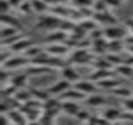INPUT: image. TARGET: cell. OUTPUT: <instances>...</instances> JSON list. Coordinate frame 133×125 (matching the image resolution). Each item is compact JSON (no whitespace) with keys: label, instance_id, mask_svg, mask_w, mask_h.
<instances>
[{"label":"cell","instance_id":"obj_1","mask_svg":"<svg viewBox=\"0 0 133 125\" xmlns=\"http://www.w3.org/2000/svg\"><path fill=\"white\" fill-rule=\"evenodd\" d=\"M94 58L96 55L88 48H74L69 56V63L71 64H92Z\"/></svg>","mask_w":133,"mask_h":125},{"label":"cell","instance_id":"obj_2","mask_svg":"<svg viewBox=\"0 0 133 125\" xmlns=\"http://www.w3.org/2000/svg\"><path fill=\"white\" fill-rule=\"evenodd\" d=\"M127 28L125 27H121V25H110V27H103V36L108 39V41H113V39H125L127 38Z\"/></svg>","mask_w":133,"mask_h":125},{"label":"cell","instance_id":"obj_3","mask_svg":"<svg viewBox=\"0 0 133 125\" xmlns=\"http://www.w3.org/2000/svg\"><path fill=\"white\" fill-rule=\"evenodd\" d=\"M50 56L55 58H63L66 55H69V50H72L66 42H56V44H47V47L44 48Z\"/></svg>","mask_w":133,"mask_h":125},{"label":"cell","instance_id":"obj_4","mask_svg":"<svg viewBox=\"0 0 133 125\" xmlns=\"http://www.w3.org/2000/svg\"><path fill=\"white\" fill-rule=\"evenodd\" d=\"M61 24V19L55 14H41L38 19V27L39 28H45V30H52V28H58Z\"/></svg>","mask_w":133,"mask_h":125},{"label":"cell","instance_id":"obj_5","mask_svg":"<svg viewBox=\"0 0 133 125\" xmlns=\"http://www.w3.org/2000/svg\"><path fill=\"white\" fill-rule=\"evenodd\" d=\"M30 63V59L25 55H13L5 64H2V69H8V71H14L19 67H24Z\"/></svg>","mask_w":133,"mask_h":125},{"label":"cell","instance_id":"obj_6","mask_svg":"<svg viewBox=\"0 0 133 125\" xmlns=\"http://www.w3.org/2000/svg\"><path fill=\"white\" fill-rule=\"evenodd\" d=\"M69 88H72V86H71V83H69L68 80L61 78V80L55 81V83L49 88V92H50V95H52V97H59L61 94H64Z\"/></svg>","mask_w":133,"mask_h":125},{"label":"cell","instance_id":"obj_7","mask_svg":"<svg viewBox=\"0 0 133 125\" xmlns=\"http://www.w3.org/2000/svg\"><path fill=\"white\" fill-rule=\"evenodd\" d=\"M74 88L78 89L80 92H83L85 95H91V94H96L97 91V83L91 81V80H80L77 83H74Z\"/></svg>","mask_w":133,"mask_h":125},{"label":"cell","instance_id":"obj_8","mask_svg":"<svg viewBox=\"0 0 133 125\" xmlns=\"http://www.w3.org/2000/svg\"><path fill=\"white\" fill-rule=\"evenodd\" d=\"M91 52L96 56H105V53H108V39L107 38H100V39L92 41Z\"/></svg>","mask_w":133,"mask_h":125},{"label":"cell","instance_id":"obj_9","mask_svg":"<svg viewBox=\"0 0 133 125\" xmlns=\"http://www.w3.org/2000/svg\"><path fill=\"white\" fill-rule=\"evenodd\" d=\"M92 19L99 24V27H110V25H116V19L113 17V14L110 11H105V13H94Z\"/></svg>","mask_w":133,"mask_h":125},{"label":"cell","instance_id":"obj_10","mask_svg":"<svg viewBox=\"0 0 133 125\" xmlns=\"http://www.w3.org/2000/svg\"><path fill=\"white\" fill-rule=\"evenodd\" d=\"M2 114H6L11 125H27L28 120L25 117V114L21 111V109H11L10 113H2Z\"/></svg>","mask_w":133,"mask_h":125},{"label":"cell","instance_id":"obj_11","mask_svg":"<svg viewBox=\"0 0 133 125\" xmlns=\"http://www.w3.org/2000/svg\"><path fill=\"white\" fill-rule=\"evenodd\" d=\"M114 69H94V72L89 75V80L94 81V83H99L105 78H110V77H114Z\"/></svg>","mask_w":133,"mask_h":125},{"label":"cell","instance_id":"obj_12","mask_svg":"<svg viewBox=\"0 0 133 125\" xmlns=\"http://www.w3.org/2000/svg\"><path fill=\"white\" fill-rule=\"evenodd\" d=\"M85 97H88V95H85L83 92H80V91L75 89V88H69L64 94L59 95L61 102H63V100H74V102H78V100H83Z\"/></svg>","mask_w":133,"mask_h":125},{"label":"cell","instance_id":"obj_13","mask_svg":"<svg viewBox=\"0 0 133 125\" xmlns=\"http://www.w3.org/2000/svg\"><path fill=\"white\" fill-rule=\"evenodd\" d=\"M68 38H69V33H66V31H63V30H55V31H52V33H49V36H47V44H56V42H66L68 41Z\"/></svg>","mask_w":133,"mask_h":125},{"label":"cell","instance_id":"obj_14","mask_svg":"<svg viewBox=\"0 0 133 125\" xmlns=\"http://www.w3.org/2000/svg\"><path fill=\"white\" fill-rule=\"evenodd\" d=\"M61 78L68 80L69 83H77V81H80V80H78V72H77L71 64H68L66 67L61 69Z\"/></svg>","mask_w":133,"mask_h":125},{"label":"cell","instance_id":"obj_15","mask_svg":"<svg viewBox=\"0 0 133 125\" xmlns=\"http://www.w3.org/2000/svg\"><path fill=\"white\" fill-rule=\"evenodd\" d=\"M80 109L82 108L74 100H63L61 102V111H64L66 114H69V116H77Z\"/></svg>","mask_w":133,"mask_h":125},{"label":"cell","instance_id":"obj_16","mask_svg":"<svg viewBox=\"0 0 133 125\" xmlns=\"http://www.w3.org/2000/svg\"><path fill=\"white\" fill-rule=\"evenodd\" d=\"M31 45H33V41H31V39L22 38V39H19L17 42H14V44L10 47V50H11L13 53H19V52H25V50L30 48Z\"/></svg>","mask_w":133,"mask_h":125},{"label":"cell","instance_id":"obj_17","mask_svg":"<svg viewBox=\"0 0 133 125\" xmlns=\"http://www.w3.org/2000/svg\"><path fill=\"white\" fill-rule=\"evenodd\" d=\"M97 86L102 88V89H116V88L122 86V81L117 80V78H114V77H110V78H105V80L99 81Z\"/></svg>","mask_w":133,"mask_h":125},{"label":"cell","instance_id":"obj_18","mask_svg":"<svg viewBox=\"0 0 133 125\" xmlns=\"http://www.w3.org/2000/svg\"><path fill=\"white\" fill-rule=\"evenodd\" d=\"M121 116H122V111L117 109V108H105V109H103V114H102V117H105V119L110 120V122H117V120H121Z\"/></svg>","mask_w":133,"mask_h":125},{"label":"cell","instance_id":"obj_19","mask_svg":"<svg viewBox=\"0 0 133 125\" xmlns=\"http://www.w3.org/2000/svg\"><path fill=\"white\" fill-rule=\"evenodd\" d=\"M94 69H113V64L108 61L107 56H96L92 61Z\"/></svg>","mask_w":133,"mask_h":125},{"label":"cell","instance_id":"obj_20","mask_svg":"<svg viewBox=\"0 0 133 125\" xmlns=\"http://www.w3.org/2000/svg\"><path fill=\"white\" fill-rule=\"evenodd\" d=\"M86 103L88 106H92V108H99L105 103V97L100 95V94H91L86 97Z\"/></svg>","mask_w":133,"mask_h":125},{"label":"cell","instance_id":"obj_21","mask_svg":"<svg viewBox=\"0 0 133 125\" xmlns=\"http://www.w3.org/2000/svg\"><path fill=\"white\" fill-rule=\"evenodd\" d=\"M16 100L19 102V103H27L28 100H31L33 99V94H31V89H25V88H22V89H19L17 92H16Z\"/></svg>","mask_w":133,"mask_h":125},{"label":"cell","instance_id":"obj_22","mask_svg":"<svg viewBox=\"0 0 133 125\" xmlns=\"http://www.w3.org/2000/svg\"><path fill=\"white\" fill-rule=\"evenodd\" d=\"M122 48H125L124 39H113V41H108V53H119V52H122Z\"/></svg>","mask_w":133,"mask_h":125},{"label":"cell","instance_id":"obj_23","mask_svg":"<svg viewBox=\"0 0 133 125\" xmlns=\"http://www.w3.org/2000/svg\"><path fill=\"white\" fill-rule=\"evenodd\" d=\"M78 25L83 28V30H86L88 31V34L92 31V30H96V28H99V24L92 19V17H89V19H82L80 22H78Z\"/></svg>","mask_w":133,"mask_h":125},{"label":"cell","instance_id":"obj_24","mask_svg":"<svg viewBox=\"0 0 133 125\" xmlns=\"http://www.w3.org/2000/svg\"><path fill=\"white\" fill-rule=\"evenodd\" d=\"M44 52H45L44 48H41V47H38V45H35V44H33V45H31L30 48H27V50L24 52V55H25V56H27V58H28V59L31 61V59H35V58L41 56V55H42Z\"/></svg>","mask_w":133,"mask_h":125},{"label":"cell","instance_id":"obj_25","mask_svg":"<svg viewBox=\"0 0 133 125\" xmlns=\"http://www.w3.org/2000/svg\"><path fill=\"white\" fill-rule=\"evenodd\" d=\"M27 77H28V74H21V75L11 77L10 83H11L13 86H16L17 89H22V88H25V83H27Z\"/></svg>","mask_w":133,"mask_h":125},{"label":"cell","instance_id":"obj_26","mask_svg":"<svg viewBox=\"0 0 133 125\" xmlns=\"http://www.w3.org/2000/svg\"><path fill=\"white\" fill-rule=\"evenodd\" d=\"M116 74H119V75H122V77H133V66H130V64H119V66H116Z\"/></svg>","mask_w":133,"mask_h":125},{"label":"cell","instance_id":"obj_27","mask_svg":"<svg viewBox=\"0 0 133 125\" xmlns=\"http://www.w3.org/2000/svg\"><path fill=\"white\" fill-rule=\"evenodd\" d=\"M50 72V67L47 66H36V64H31L28 69H27V74L28 75H41V74H47Z\"/></svg>","mask_w":133,"mask_h":125},{"label":"cell","instance_id":"obj_28","mask_svg":"<svg viewBox=\"0 0 133 125\" xmlns=\"http://www.w3.org/2000/svg\"><path fill=\"white\" fill-rule=\"evenodd\" d=\"M31 5H33L35 13H39V14H44L47 10H50V6L44 2V0H31Z\"/></svg>","mask_w":133,"mask_h":125},{"label":"cell","instance_id":"obj_29","mask_svg":"<svg viewBox=\"0 0 133 125\" xmlns=\"http://www.w3.org/2000/svg\"><path fill=\"white\" fill-rule=\"evenodd\" d=\"M14 34H19V30L16 27H8V25H2V31H0V38L2 39H6V38H11Z\"/></svg>","mask_w":133,"mask_h":125},{"label":"cell","instance_id":"obj_30","mask_svg":"<svg viewBox=\"0 0 133 125\" xmlns=\"http://www.w3.org/2000/svg\"><path fill=\"white\" fill-rule=\"evenodd\" d=\"M113 94H114V95H117V97H122V99H128V97H131V95H133L131 88H125V86H119V88L113 89Z\"/></svg>","mask_w":133,"mask_h":125},{"label":"cell","instance_id":"obj_31","mask_svg":"<svg viewBox=\"0 0 133 125\" xmlns=\"http://www.w3.org/2000/svg\"><path fill=\"white\" fill-rule=\"evenodd\" d=\"M75 25L77 24H74V20H71V19H61V24H59L58 30H63L66 33H71L75 28Z\"/></svg>","mask_w":133,"mask_h":125},{"label":"cell","instance_id":"obj_32","mask_svg":"<svg viewBox=\"0 0 133 125\" xmlns=\"http://www.w3.org/2000/svg\"><path fill=\"white\" fill-rule=\"evenodd\" d=\"M2 25H8V27H16L19 28V20L10 14H2Z\"/></svg>","mask_w":133,"mask_h":125},{"label":"cell","instance_id":"obj_33","mask_svg":"<svg viewBox=\"0 0 133 125\" xmlns=\"http://www.w3.org/2000/svg\"><path fill=\"white\" fill-rule=\"evenodd\" d=\"M19 11L24 13V14H31V13H35L33 5H31V0H24V2L21 3V6H19Z\"/></svg>","mask_w":133,"mask_h":125},{"label":"cell","instance_id":"obj_34","mask_svg":"<svg viewBox=\"0 0 133 125\" xmlns=\"http://www.w3.org/2000/svg\"><path fill=\"white\" fill-rule=\"evenodd\" d=\"M96 0H72L74 6L78 10V8H92Z\"/></svg>","mask_w":133,"mask_h":125},{"label":"cell","instance_id":"obj_35","mask_svg":"<svg viewBox=\"0 0 133 125\" xmlns=\"http://www.w3.org/2000/svg\"><path fill=\"white\" fill-rule=\"evenodd\" d=\"M92 10H94L96 13H105V11H108L110 8H108V5L105 3V0H96L94 5H92Z\"/></svg>","mask_w":133,"mask_h":125},{"label":"cell","instance_id":"obj_36","mask_svg":"<svg viewBox=\"0 0 133 125\" xmlns=\"http://www.w3.org/2000/svg\"><path fill=\"white\" fill-rule=\"evenodd\" d=\"M107 58H108V61L111 63L113 66L124 64V58H122V56H119L117 53H108V55H107Z\"/></svg>","mask_w":133,"mask_h":125},{"label":"cell","instance_id":"obj_37","mask_svg":"<svg viewBox=\"0 0 133 125\" xmlns=\"http://www.w3.org/2000/svg\"><path fill=\"white\" fill-rule=\"evenodd\" d=\"M100 38H105V36H103V28L100 30V27L96 28V30H92V31L89 33V39H91V41H96V39H100Z\"/></svg>","mask_w":133,"mask_h":125},{"label":"cell","instance_id":"obj_38","mask_svg":"<svg viewBox=\"0 0 133 125\" xmlns=\"http://www.w3.org/2000/svg\"><path fill=\"white\" fill-rule=\"evenodd\" d=\"M75 117H77L78 120H83V122H88V120L91 119V114H89V113H88L86 109H80V111H78V114H77Z\"/></svg>","mask_w":133,"mask_h":125},{"label":"cell","instance_id":"obj_39","mask_svg":"<svg viewBox=\"0 0 133 125\" xmlns=\"http://www.w3.org/2000/svg\"><path fill=\"white\" fill-rule=\"evenodd\" d=\"M122 105H124L125 111H130V113H133V95H131V97H128V99H124Z\"/></svg>","mask_w":133,"mask_h":125},{"label":"cell","instance_id":"obj_40","mask_svg":"<svg viewBox=\"0 0 133 125\" xmlns=\"http://www.w3.org/2000/svg\"><path fill=\"white\" fill-rule=\"evenodd\" d=\"M0 3H2V14H8L13 10V6H11V3L8 0H0Z\"/></svg>","mask_w":133,"mask_h":125},{"label":"cell","instance_id":"obj_41","mask_svg":"<svg viewBox=\"0 0 133 125\" xmlns=\"http://www.w3.org/2000/svg\"><path fill=\"white\" fill-rule=\"evenodd\" d=\"M105 3L108 5V8H117L121 5L119 0H105Z\"/></svg>","mask_w":133,"mask_h":125},{"label":"cell","instance_id":"obj_42","mask_svg":"<svg viewBox=\"0 0 133 125\" xmlns=\"http://www.w3.org/2000/svg\"><path fill=\"white\" fill-rule=\"evenodd\" d=\"M8 2L11 3V6H13V8H16V10H19V6H21V3L24 2V0H8Z\"/></svg>","mask_w":133,"mask_h":125},{"label":"cell","instance_id":"obj_43","mask_svg":"<svg viewBox=\"0 0 133 125\" xmlns=\"http://www.w3.org/2000/svg\"><path fill=\"white\" fill-rule=\"evenodd\" d=\"M125 28H127L131 34H133V19H128V20L125 22Z\"/></svg>","mask_w":133,"mask_h":125},{"label":"cell","instance_id":"obj_44","mask_svg":"<svg viewBox=\"0 0 133 125\" xmlns=\"http://www.w3.org/2000/svg\"><path fill=\"white\" fill-rule=\"evenodd\" d=\"M125 48H127V53L133 56V44H125Z\"/></svg>","mask_w":133,"mask_h":125},{"label":"cell","instance_id":"obj_45","mask_svg":"<svg viewBox=\"0 0 133 125\" xmlns=\"http://www.w3.org/2000/svg\"><path fill=\"white\" fill-rule=\"evenodd\" d=\"M27 125H41V122H38V120H35V122H28Z\"/></svg>","mask_w":133,"mask_h":125},{"label":"cell","instance_id":"obj_46","mask_svg":"<svg viewBox=\"0 0 133 125\" xmlns=\"http://www.w3.org/2000/svg\"><path fill=\"white\" fill-rule=\"evenodd\" d=\"M119 2H121V3H122V2H125V0H119Z\"/></svg>","mask_w":133,"mask_h":125},{"label":"cell","instance_id":"obj_47","mask_svg":"<svg viewBox=\"0 0 133 125\" xmlns=\"http://www.w3.org/2000/svg\"><path fill=\"white\" fill-rule=\"evenodd\" d=\"M131 92H133V86H131Z\"/></svg>","mask_w":133,"mask_h":125}]
</instances>
